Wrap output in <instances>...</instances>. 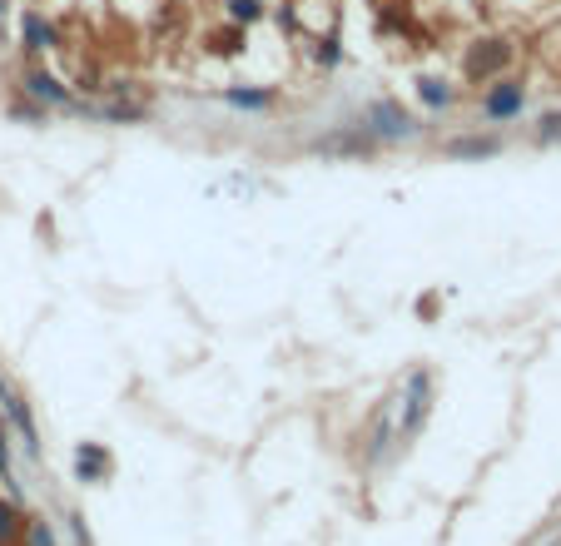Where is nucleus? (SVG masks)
I'll use <instances>...</instances> for the list:
<instances>
[{
    "label": "nucleus",
    "instance_id": "obj_18",
    "mask_svg": "<svg viewBox=\"0 0 561 546\" xmlns=\"http://www.w3.org/2000/svg\"><path fill=\"white\" fill-rule=\"evenodd\" d=\"M561 139V115L552 110V115H542V125H537V144H557Z\"/></svg>",
    "mask_w": 561,
    "mask_h": 546
},
{
    "label": "nucleus",
    "instance_id": "obj_16",
    "mask_svg": "<svg viewBox=\"0 0 561 546\" xmlns=\"http://www.w3.org/2000/svg\"><path fill=\"white\" fill-rule=\"evenodd\" d=\"M5 115H10V120H20V125H45V120H50V110H45V105H35V100H25V95H20Z\"/></svg>",
    "mask_w": 561,
    "mask_h": 546
},
{
    "label": "nucleus",
    "instance_id": "obj_15",
    "mask_svg": "<svg viewBox=\"0 0 561 546\" xmlns=\"http://www.w3.org/2000/svg\"><path fill=\"white\" fill-rule=\"evenodd\" d=\"M244 35H249L244 25H224V30L209 35V50H214V55H239V50H244Z\"/></svg>",
    "mask_w": 561,
    "mask_h": 546
},
{
    "label": "nucleus",
    "instance_id": "obj_19",
    "mask_svg": "<svg viewBox=\"0 0 561 546\" xmlns=\"http://www.w3.org/2000/svg\"><path fill=\"white\" fill-rule=\"evenodd\" d=\"M0 477L15 482V477H10V427H0Z\"/></svg>",
    "mask_w": 561,
    "mask_h": 546
},
{
    "label": "nucleus",
    "instance_id": "obj_1",
    "mask_svg": "<svg viewBox=\"0 0 561 546\" xmlns=\"http://www.w3.org/2000/svg\"><path fill=\"white\" fill-rule=\"evenodd\" d=\"M517 60V45L507 35H477L467 50H462V80L467 85H492L497 75H507Z\"/></svg>",
    "mask_w": 561,
    "mask_h": 546
},
{
    "label": "nucleus",
    "instance_id": "obj_20",
    "mask_svg": "<svg viewBox=\"0 0 561 546\" xmlns=\"http://www.w3.org/2000/svg\"><path fill=\"white\" fill-rule=\"evenodd\" d=\"M30 546H55V537H50L45 522H30Z\"/></svg>",
    "mask_w": 561,
    "mask_h": 546
},
{
    "label": "nucleus",
    "instance_id": "obj_8",
    "mask_svg": "<svg viewBox=\"0 0 561 546\" xmlns=\"http://www.w3.org/2000/svg\"><path fill=\"white\" fill-rule=\"evenodd\" d=\"M0 412H5V422H10L15 432H20L25 452L35 457V452H40V442H35V417H30V408H25V398H20V393H15V388L5 383V378H0Z\"/></svg>",
    "mask_w": 561,
    "mask_h": 546
},
{
    "label": "nucleus",
    "instance_id": "obj_12",
    "mask_svg": "<svg viewBox=\"0 0 561 546\" xmlns=\"http://www.w3.org/2000/svg\"><path fill=\"white\" fill-rule=\"evenodd\" d=\"M447 159H497L502 154V135H457L442 144Z\"/></svg>",
    "mask_w": 561,
    "mask_h": 546
},
{
    "label": "nucleus",
    "instance_id": "obj_5",
    "mask_svg": "<svg viewBox=\"0 0 561 546\" xmlns=\"http://www.w3.org/2000/svg\"><path fill=\"white\" fill-rule=\"evenodd\" d=\"M20 95L25 100H35V105H45V110H70L80 95H75V85H65L55 70H45V65H30L25 75H20Z\"/></svg>",
    "mask_w": 561,
    "mask_h": 546
},
{
    "label": "nucleus",
    "instance_id": "obj_3",
    "mask_svg": "<svg viewBox=\"0 0 561 546\" xmlns=\"http://www.w3.org/2000/svg\"><path fill=\"white\" fill-rule=\"evenodd\" d=\"M522 110H527V85H522L517 75H497V80L482 85V95H477V115H482L487 125H512V120H522Z\"/></svg>",
    "mask_w": 561,
    "mask_h": 546
},
{
    "label": "nucleus",
    "instance_id": "obj_9",
    "mask_svg": "<svg viewBox=\"0 0 561 546\" xmlns=\"http://www.w3.org/2000/svg\"><path fill=\"white\" fill-rule=\"evenodd\" d=\"M110 472H115L110 447H100V442H80L75 447V477L80 482H110Z\"/></svg>",
    "mask_w": 561,
    "mask_h": 546
},
{
    "label": "nucleus",
    "instance_id": "obj_13",
    "mask_svg": "<svg viewBox=\"0 0 561 546\" xmlns=\"http://www.w3.org/2000/svg\"><path fill=\"white\" fill-rule=\"evenodd\" d=\"M264 15H269V0H224V20H229V25H244V30H249V25H259Z\"/></svg>",
    "mask_w": 561,
    "mask_h": 546
},
{
    "label": "nucleus",
    "instance_id": "obj_10",
    "mask_svg": "<svg viewBox=\"0 0 561 546\" xmlns=\"http://www.w3.org/2000/svg\"><path fill=\"white\" fill-rule=\"evenodd\" d=\"M224 105L229 110H244V115H269L279 105V90H259V85H229L224 90Z\"/></svg>",
    "mask_w": 561,
    "mask_h": 546
},
{
    "label": "nucleus",
    "instance_id": "obj_11",
    "mask_svg": "<svg viewBox=\"0 0 561 546\" xmlns=\"http://www.w3.org/2000/svg\"><path fill=\"white\" fill-rule=\"evenodd\" d=\"M418 100H422V110L427 115H447L452 105H457V85L452 80H442V75H418Z\"/></svg>",
    "mask_w": 561,
    "mask_h": 546
},
{
    "label": "nucleus",
    "instance_id": "obj_6",
    "mask_svg": "<svg viewBox=\"0 0 561 546\" xmlns=\"http://www.w3.org/2000/svg\"><path fill=\"white\" fill-rule=\"evenodd\" d=\"M20 50L40 60V55L65 50V35H60V25H55L45 10H25V15H20Z\"/></svg>",
    "mask_w": 561,
    "mask_h": 546
},
{
    "label": "nucleus",
    "instance_id": "obj_22",
    "mask_svg": "<svg viewBox=\"0 0 561 546\" xmlns=\"http://www.w3.org/2000/svg\"><path fill=\"white\" fill-rule=\"evenodd\" d=\"M5 20H10V0H0V30H5Z\"/></svg>",
    "mask_w": 561,
    "mask_h": 546
},
{
    "label": "nucleus",
    "instance_id": "obj_14",
    "mask_svg": "<svg viewBox=\"0 0 561 546\" xmlns=\"http://www.w3.org/2000/svg\"><path fill=\"white\" fill-rule=\"evenodd\" d=\"M338 60H343V35H338V30L318 35V45H313V65H318V70H338Z\"/></svg>",
    "mask_w": 561,
    "mask_h": 546
},
{
    "label": "nucleus",
    "instance_id": "obj_7",
    "mask_svg": "<svg viewBox=\"0 0 561 546\" xmlns=\"http://www.w3.org/2000/svg\"><path fill=\"white\" fill-rule=\"evenodd\" d=\"M313 149H318V154H348V159H368V154H378L383 144L368 135L363 125H348V130H338V135L313 139Z\"/></svg>",
    "mask_w": 561,
    "mask_h": 546
},
{
    "label": "nucleus",
    "instance_id": "obj_4",
    "mask_svg": "<svg viewBox=\"0 0 561 546\" xmlns=\"http://www.w3.org/2000/svg\"><path fill=\"white\" fill-rule=\"evenodd\" d=\"M427 412H432V373L418 368L408 378V388H403V417L393 427V442H413L422 432V422H427Z\"/></svg>",
    "mask_w": 561,
    "mask_h": 546
},
{
    "label": "nucleus",
    "instance_id": "obj_2",
    "mask_svg": "<svg viewBox=\"0 0 561 546\" xmlns=\"http://www.w3.org/2000/svg\"><path fill=\"white\" fill-rule=\"evenodd\" d=\"M358 125L378 139L383 149H388V144H408V139L422 135L418 115H413V110H403V100H373V105L363 110V120H358Z\"/></svg>",
    "mask_w": 561,
    "mask_h": 546
},
{
    "label": "nucleus",
    "instance_id": "obj_21",
    "mask_svg": "<svg viewBox=\"0 0 561 546\" xmlns=\"http://www.w3.org/2000/svg\"><path fill=\"white\" fill-rule=\"evenodd\" d=\"M274 15H279V30H298V10L293 5H279Z\"/></svg>",
    "mask_w": 561,
    "mask_h": 546
},
{
    "label": "nucleus",
    "instance_id": "obj_17",
    "mask_svg": "<svg viewBox=\"0 0 561 546\" xmlns=\"http://www.w3.org/2000/svg\"><path fill=\"white\" fill-rule=\"evenodd\" d=\"M15 532H20V512H15V502L0 497V546L15 542Z\"/></svg>",
    "mask_w": 561,
    "mask_h": 546
}]
</instances>
